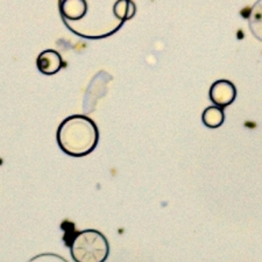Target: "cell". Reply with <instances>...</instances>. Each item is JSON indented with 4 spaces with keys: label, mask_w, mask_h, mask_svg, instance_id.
<instances>
[{
    "label": "cell",
    "mask_w": 262,
    "mask_h": 262,
    "mask_svg": "<svg viewBox=\"0 0 262 262\" xmlns=\"http://www.w3.org/2000/svg\"><path fill=\"white\" fill-rule=\"evenodd\" d=\"M118 0H60V13L66 26L84 39H103L124 25L117 18Z\"/></svg>",
    "instance_id": "6da1fadb"
},
{
    "label": "cell",
    "mask_w": 262,
    "mask_h": 262,
    "mask_svg": "<svg viewBox=\"0 0 262 262\" xmlns=\"http://www.w3.org/2000/svg\"><path fill=\"white\" fill-rule=\"evenodd\" d=\"M60 149L73 158L91 154L99 141V130L95 121L85 116H71L61 122L56 133Z\"/></svg>",
    "instance_id": "7a4b0ae2"
},
{
    "label": "cell",
    "mask_w": 262,
    "mask_h": 262,
    "mask_svg": "<svg viewBox=\"0 0 262 262\" xmlns=\"http://www.w3.org/2000/svg\"><path fill=\"white\" fill-rule=\"evenodd\" d=\"M70 253L77 262H103L108 256L110 245L99 231L85 230L74 235Z\"/></svg>",
    "instance_id": "3957f363"
},
{
    "label": "cell",
    "mask_w": 262,
    "mask_h": 262,
    "mask_svg": "<svg viewBox=\"0 0 262 262\" xmlns=\"http://www.w3.org/2000/svg\"><path fill=\"white\" fill-rule=\"evenodd\" d=\"M63 60L60 53L56 50L47 49L42 52L36 60V67L40 73L47 76L57 74L63 68Z\"/></svg>",
    "instance_id": "277c9868"
},
{
    "label": "cell",
    "mask_w": 262,
    "mask_h": 262,
    "mask_svg": "<svg viewBox=\"0 0 262 262\" xmlns=\"http://www.w3.org/2000/svg\"><path fill=\"white\" fill-rule=\"evenodd\" d=\"M210 98L214 104L226 106L235 98V88L229 81L215 82L210 90Z\"/></svg>",
    "instance_id": "5b68a950"
},
{
    "label": "cell",
    "mask_w": 262,
    "mask_h": 262,
    "mask_svg": "<svg viewBox=\"0 0 262 262\" xmlns=\"http://www.w3.org/2000/svg\"><path fill=\"white\" fill-rule=\"evenodd\" d=\"M248 24L253 35L259 41H262V0H257L251 8Z\"/></svg>",
    "instance_id": "8992f818"
},
{
    "label": "cell",
    "mask_w": 262,
    "mask_h": 262,
    "mask_svg": "<svg viewBox=\"0 0 262 262\" xmlns=\"http://www.w3.org/2000/svg\"><path fill=\"white\" fill-rule=\"evenodd\" d=\"M224 120V113L221 108L218 107H209L208 110H205L204 115H203V121L204 124L208 126V127L214 128L218 127L223 124Z\"/></svg>",
    "instance_id": "52a82bcc"
}]
</instances>
